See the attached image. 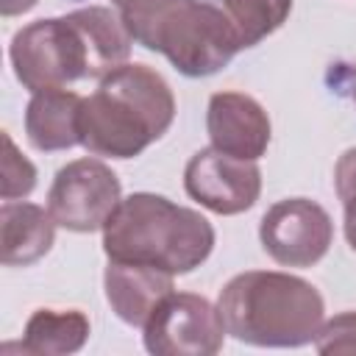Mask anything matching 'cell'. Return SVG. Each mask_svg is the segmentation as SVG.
Here are the masks:
<instances>
[{
  "label": "cell",
  "instance_id": "cell-1",
  "mask_svg": "<svg viewBox=\"0 0 356 356\" xmlns=\"http://www.w3.org/2000/svg\"><path fill=\"white\" fill-rule=\"evenodd\" d=\"M175 97L161 72L147 64H122L83 97L78 139L92 156L134 159L167 134Z\"/></svg>",
  "mask_w": 356,
  "mask_h": 356
},
{
  "label": "cell",
  "instance_id": "cell-2",
  "mask_svg": "<svg viewBox=\"0 0 356 356\" xmlns=\"http://www.w3.org/2000/svg\"><path fill=\"white\" fill-rule=\"evenodd\" d=\"M214 248L211 222L186 206L153 192H134L120 200L103 225V250L111 261H131L186 275Z\"/></svg>",
  "mask_w": 356,
  "mask_h": 356
},
{
  "label": "cell",
  "instance_id": "cell-3",
  "mask_svg": "<svg viewBox=\"0 0 356 356\" xmlns=\"http://www.w3.org/2000/svg\"><path fill=\"white\" fill-rule=\"evenodd\" d=\"M217 312L225 334L256 348H300L314 342L325 303L303 278L278 270H248L234 275L220 298Z\"/></svg>",
  "mask_w": 356,
  "mask_h": 356
},
{
  "label": "cell",
  "instance_id": "cell-4",
  "mask_svg": "<svg viewBox=\"0 0 356 356\" xmlns=\"http://www.w3.org/2000/svg\"><path fill=\"white\" fill-rule=\"evenodd\" d=\"M136 44L161 53L181 75L206 78L242 50L222 11L209 0H111Z\"/></svg>",
  "mask_w": 356,
  "mask_h": 356
},
{
  "label": "cell",
  "instance_id": "cell-5",
  "mask_svg": "<svg viewBox=\"0 0 356 356\" xmlns=\"http://www.w3.org/2000/svg\"><path fill=\"white\" fill-rule=\"evenodd\" d=\"M8 58L17 81L33 95L44 89H67L92 78L89 50L78 25L67 17H47L19 28L11 36Z\"/></svg>",
  "mask_w": 356,
  "mask_h": 356
},
{
  "label": "cell",
  "instance_id": "cell-6",
  "mask_svg": "<svg viewBox=\"0 0 356 356\" xmlns=\"http://www.w3.org/2000/svg\"><path fill=\"white\" fill-rule=\"evenodd\" d=\"M122 200V186L117 172L100 159H75L67 161L47 192V211L53 214L56 225L92 234L103 231L108 217L117 211Z\"/></svg>",
  "mask_w": 356,
  "mask_h": 356
},
{
  "label": "cell",
  "instance_id": "cell-7",
  "mask_svg": "<svg viewBox=\"0 0 356 356\" xmlns=\"http://www.w3.org/2000/svg\"><path fill=\"white\" fill-rule=\"evenodd\" d=\"M145 348L156 356H214L222 348L225 325L203 295L170 292L142 328Z\"/></svg>",
  "mask_w": 356,
  "mask_h": 356
},
{
  "label": "cell",
  "instance_id": "cell-8",
  "mask_svg": "<svg viewBox=\"0 0 356 356\" xmlns=\"http://www.w3.org/2000/svg\"><path fill=\"white\" fill-rule=\"evenodd\" d=\"M264 253L281 267H312L317 264L331 242V214L309 197H286L273 203L259 225Z\"/></svg>",
  "mask_w": 356,
  "mask_h": 356
},
{
  "label": "cell",
  "instance_id": "cell-9",
  "mask_svg": "<svg viewBox=\"0 0 356 356\" xmlns=\"http://www.w3.org/2000/svg\"><path fill=\"white\" fill-rule=\"evenodd\" d=\"M184 189L195 203L214 214H242L261 195V170L256 161L203 147L184 167Z\"/></svg>",
  "mask_w": 356,
  "mask_h": 356
},
{
  "label": "cell",
  "instance_id": "cell-10",
  "mask_svg": "<svg viewBox=\"0 0 356 356\" xmlns=\"http://www.w3.org/2000/svg\"><path fill=\"white\" fill-rule=\"evenodd\" d=\"M206 134L211 147L256 161L267 153L270 145V117L264 106L245 92H214L206 108Z\"/></svg>",
  "mask_w": 356,
  "mask_h": 356
},
{
  "label": "cell",
  "instance_id": "cell-11",
  "mask_svg": "<svg viewBox=\"0 0 356 356\" xmlns=\"http://www.w3.org/2000/svg\"><path fill=\"white\" fill-rule=\"evenodd\" d=\"M172 278L175 275L156 270V267H147V264H131V261H111L108 259L106 273H103L106 300L122 323H128L134 328H145L153 309L175 289Z\"/></svg>",
  "mask_w": 356,
  "mask_h": 356
},
{
  "label": "cell",
  "instance_id": "cell-12",
  "mask_svg": "<svg viewBox=\"0 0 356 356\" xmlns=\"http://www.w3.org/2000/svg\"><path fill=\"white\" fill-rule=\"evenodd\" d=\"M81 103H83V97L70 89L33 92L28 100V108H25L28 142L44 153H56V150L81 145V139H78Z\"/></svg>",
  "mask_w": 356,
  "mask_h": 356
},
{
  "label": "cell",
  "instance_id": "cell-13",
  "mask_svg": "<svg viewBox=\"0 0 356 356\" xmlns=\"http://www.w3.org/2000/svg\"><path fill=\"white\" fill-rule=\"evenodd\" d=\"M3 264L28 267L39 261L56 242V220L47 209L28 200H6L0 209Z\"/></svg>",
  "mask_w": 356,
  "mask_h": 356
},
{
  "label": "cell",
  "instance_id": "cell-14",
  "mask_svg": "<svg viewBox=\"0 0 356 356\" xmlns=\"http://www.w3.org/2000/svg\"><path fill=\"white\" fill-rule=\"evenodd\" d=\"M70 19L78 25V31H81V36L86 42L92 78L103 81L117 67L128 64L134 36L128 33V28H125V22H122L117 8L86 6V8L70 11Z\"/></svg>",
  "mask_w": 356,
  "mask_h": 356
},
{
  "label": "cell",
  "instance_id": "cell-15",
  "mask_svg": "<svg viewBox=\"0 0 356 356\" xmlns=\"http://www.w3.org/2000/svg\"><path fill=\"white\" fill-rule=\"evenodd\" d=\"M89 339V317L78 309H36L22 334V353L67 356L78 353Z\"/></svg>",
  "mask_w": 356,
  "mask_h": 356
},
{
  "label": "cell",
  "instance_id": "cell-16",
  "mask_svg": "<svg viewBox=\"0 0 356 356\" xmlns=\"http://www.w3.org/2000/svg\"><path fill=\"white\" fill-rule=\"evenodd\" d=\"M209 3H214L222 11L242 50L275 33L292 11V0H209Z\"/></svg>",
  "mask_w": 356,
  "mask_h": 356
},
{
  "label": "cell",
  "instance_id": "cell-17",
  "mask_svg": "<svg viewBox=\"0 0 356 356\" xmlns=\"http://www.w3.org/2000/svg\"><path fill=\"white\" fill-rule=\"evenodd\" d=\"M6 156H3V200H17L33 192L36 186V167L17 150L14 139L3 134Z\"/></svg>",
  "mask_w": 356,
  "mask_h": 356
},
{
  "label": "cell",
  "instance_id": "cell-18",
  "mask_svg": "<svg viewBox=\"0 0 356 356\" xmlns=\"http://www.w3.org/2000/svg\"><path fill=\"white\" fill-rule=\"evenodd\" d=\"M314 348L323 356L334 353H356V312H342L325 320L314 337Z\"/></svg>",
  "mask_w": 356,
  "mask_h": 356
},
{
  "label": "cell",
  "instance_id": "cell-19",
  "mask_svg": "<svg viewBox=\"0 0 356 356\" xmlns=\"http://www.w3.org/2000/svg\"><path fill=\"white\" fill-rule=\"evenodd\" d=\"M334 189H337V197L342 200V206L356 200V147L345 150L337 159V167H334Z\"/></svg>",
  "mask_w": 356,
  "mask_h": 356
},
{
  "label": "cell",
  "instance_id": "cell-20",
  "mask_svg": "<svg viewBox=\"0 0 356 356\" xmlns=\"http://www.w3.org/2000/svg\"><path fill=\"white\" fill-rule=\"evenodd\" d=\"M39 0H0V14L3 17H17V14H25L36 6Z\"/></svg>",
  "mask_w": 356,
  "mask_h": 356
},
{
  "label": "cell",
  "instance_id": "cell-21",
  "mask_svg": "<svg viewBox=\"0 0 356 356\" xmlns=\"http://www.w3.org/2000/svg\"><path fill=\"white\" fill-rule=\"evenodd\" d=\"M342 209H345V239L356 250V200L353 203H345Z\"/></svg>",
  "mask_w": 356,
  "mask_h": 356
},
{
  "label": "cell",
  "instance_id": "cell-22",
  "mask_svg": "<svg viewBox=\"0 0 356 356\" xmlns=\"http://www.w3.org/2000/svg\"><path fill=\"white\" fill-rule=\"evenodd\" d=\"M353 100H356V86H353Z\"/></svg>",
  "mask_w": 356,
  "mask_h": 356
}]
</instances>
